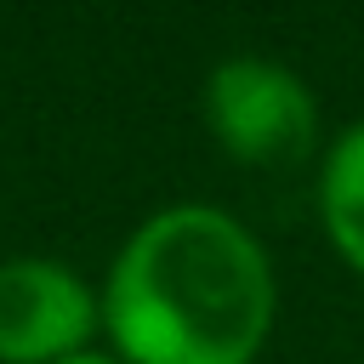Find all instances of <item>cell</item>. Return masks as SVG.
Masks as SVG:
<instances>
[{"mask_svg": "<svg viewBox=\"0 0 364 364\" xmlns=\"http://www.w3.org/2000/svg\"><path fill=\"white\" fill-rule=\"evenodd\" d=\"M102 324L91 284L51 256L0 262V364H63Z\"/></svg>", "mask_w": 364, "mask_h": 364, "instance_id": "3", "label": "cell"}, {"mask_svg": "<svg viewBox=\"0 0 364 364\" xmlns=\"http://www.w3.org/2000/svg\"><path fill=\"white\" fill-rule=\"evenodd\" d=\"M205 125L228 159L250 171H290L318 142V102L284 63L228 57L205 80Z\"/></svg>", "mask_w": 364, "mask_h": 364, "instance_id": "2", "label": "cell"}, {"mask_svg": "<svg viewBox=\"0 0 364 364\" xmlns=\"http://www.w3.org/2000/svg\"><path fill=\"white\" fill-rule=\"evenodd\" d=\"M318 210L336 250L364 273V125L341 131L318 171Z\"/></svg>", "mask_w": 364, "mask_h": 364, "instance_id": "4", "label": "cell"}, {"mask_svg": "<svg viewBox=\"0 0 364 364\" xmlns=\"http://www.w3.org/2000/svg\"><path fill=\"white\" fill-rule=\"evenodd\" d=\"M63 364H119V358H102V353H74V358H63Z\"/></svg>", "mask_w": 364, "mask_h": 364, "instance_id": "5", "label": "cell"}, {"mask_svg": "<svg viewBox=\"0 0 364 364\" xmlns=\"http://www.w3.org/2000/svg\"><path fill=\"white\" fill-rule=\"evenodd\" d=\"M102 324L125 364H250L273 330V267L228 210L171 205L119 245Z\"/></svg>", "mask_w": 364, "mask_h": 364, "instance_id": "1", "label": "cell"}]
</instances>
